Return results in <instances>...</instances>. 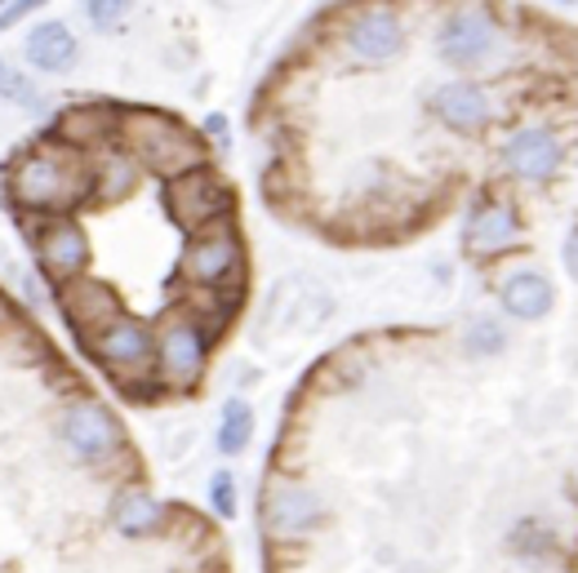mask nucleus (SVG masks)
<instances>
[{
  "mask_svg": "<svg viewBox=\"0 0 578 573\" xmlns=\"http://www.w3.org/2000/svg\"><path fill=\"white\" fill-rule=\"evenodd\" d=\"M120 139L130 147V156L165 178H178L187 169L205 165V143L182 130V124L165 111H130L120 116Z\"/></svg>",
  "mask_w": 578,
  "mask_h": 573,
  "instance_id": "nucleus-1",
  "label": "nucleus"
},
{
  "mask_svg": "<svg viewBox=\"0 0 578 573\" xmlns=\"http://www.w3.org/2000/svg\"><path fill=\"white\" fill-rule=\"evenodd\" d=\"M90 169L62 160L54 152H27L14 160V174H10V196L23 205V210H72L76 201L90 196Z\"/></svg>",
  "mask_w": 578,
  "mask_h": 573,
  "instance_id": "nucleus-2",
  "label": "nucleus"
},
{
  "mask_svg": "<svg viewBox=\"0 0 578 573\" xmlns=\"http://www.w3.org/2000/svg\"><path fill=\"white\" fill-rule=\"evenodd\" d=\"M169 210L174 218L187 227V231H201V227H214L232 214V191L227 182L210 169V165H197V169H187L178 178H169Z\"/></svg>",
  "mask_w": 578,
  "mask_h": 573,
  "instance_id": "nucleus-3",
  "label": "nucleus"
},
{
  "mask_svg": "<svg viewBox=\"0 0 578 573\" xmlns=\"http://www.w3.org/2000/svg\"><path fill=\"white\" fill-rule=\"evenodd\" d=\"M343 45L356 62H365V68H388V62H397L405 49V23L392 5L356 10L343 23Z\"/></svg>",
  "mask_w": 578,
  "mask_h": 573,
  "instance_id": "nucleus-4",
  "label": "nucleus"
},
{
  "mask_svg": "<svg viewBox=\"0 0 578 573\" xmlns=\"http://www.w3.org/2000/svg\"><path fill=\"white\" fill-rule=\"evenodd\" d=\"M494 45H498V23L485 5L455 10L440 23V36H436V53L449 68H476V62L494 53Z\"/></svg>",
  "mask_w": 578,
  "mask_h": 573,
  "instance_id": "nucleus-5",
  "label": "nucleus"
},
{
  "mask_svg": "<svg viewBox=\"0 0 578 573\" xmlns=\"http://www.w3.org/2000/svg\"><path fill=\"white\" fill-rule=\"evenodd\" d=\"M240 272V240L227 223H214V227H201L191 231L187 249H182V276L191 285H205V289H219L227 285L232 276Z\"/></svg>",
  "mask_w": 578,
  "mask_h": 573,
  "instance_id": "nucleus-6",
  "label": "nucleus"
},
{
  "mask_svg": "<svg viewBox=\"0 0 578 573\" xmlns=\"http://www.w3.org/2000/svg\"><path fill=\"white\" fill-rule=\"evenodd\" d=\"M62 444L81 458V463H107L116 450H120V422L103 409V405H94V401H81V405H72L68 414H62Z\"/></svg>",
  "mask_w": 578,
  "mask_h": 573,
  "instance_id": "nucleus-7",
  "label": "nucleus"
},
{
  "mask_svg": "<svg viewBox=\"0 0 578 573\" xmlns=\"http://www.w3.org/2000/svg\"><path fill=\"white\" fill-rule=\"evenodd\" d=\"M320 516H326V498L307 485L281 480L263 498V529L272 538H303L311 525H320Z\"/></svg>",
  "mask_w": 578,
  "mask_h": 573,
  "instance_id": "nucleus-8",
  "label": "nucleus"
},
{
  "mask_svg": "<svg viewBox=\"0 0 578 573\" xmlns=\"http://www.w3.org/2000/svg\"><path fill=\"white\" fill-rule=\"evenodd\" d=\"M205 356H210L205 330L191 321H174L156 343V365L169 387H191V382L205 373Z\"/></svg>",
  "mask_w": 578,
  "mask_h": 573,
  "instance_id": "nucleus-9",
  "label": "nucleus"
},
{
  "mask_svg": "<svg viewBox=\"0 0 578 573\" xmlns=\"http://www.w3.org/2000/svg\"><path fill=\"white\" fill-rule=\"evenodd\" d=\"M90 351H94L98 365L130 373V369H143L156 356V343H152L148 325L130 321V315H116V321H107L98 334H90Z\"/></svg>",
  "mask_w": 578,
  "mask_h": 573,
  "instance_id": "nucleus-10",
  "label": "nucleus"
},
{
  "mask_svg": "<svg viewBox=\"0 0 578 573\" xmlns=\"http://www.w3.org/2000/svg\"><path fill=\"white\" fill-rule=\"evenodd\" d=\"M503 165L526 178V182H543L561 169V139L543 124H530V130H517L503 147Z\"/></svg>",
  "mask_w": 578,
  "mask_h": 573,
  "instance_id": "nucleus-11",
  "label": "nucleus"
},
{
  "mask_svg": "<svg viewBox=\"0 0 578 573\" xmlns=\"http://www.w3.org/2000/svg\"><path fill=\"white\" fill-rule=\"evenodd\" d=\"M58 298H62V315H68V325H76L85 338L98 334L107 321H116V315H120V302H116V294L103 280H85V276L62 280Z\"/></svg>",
  "mask_w": 578,
  "mask_h": 573,
  "instance_id": "nucleus-12",
  "label": "nucleus"
},
{
  "mask_svg": "<svg viewBox=\"0 0 578 573\" xmlns=\"http://www.w3.org/2000/svg\"><path fill=\"white\" fill-rule=\"evenodd\" d=\"M76 53H81V45H76L72 27L62 23V19L36 23V27L27 32V40H23L27 68H36L40 76H62V72H72V68H76Z\"/></svg>",
  "mask_w": 578,
  "mask_h": 573,
  "instance_id": "nucleus-13",
  "label": "nucleus"
},
{
  "mask_svg": "<svg viewBox=\"0 0 578 573\" xmlns=\"http://www.w3.org/2000/svg\"><path fill=\"white\" fill-rule=\"evenodd\" d=\"M40 267L54 280H76L90 267V240L72 218H58L40 231Z\"/></svg>",
  "mask_w": 578,
  "mask_h": 573,
  "instance_id": "nucleus-14",
  "label": "nucleus"
},
{
  "mask_svg": "<svg viewBox=\"0 0 578 573\" xmlns=\"http://www.w3.org/2000/svg\"><path fill=\"white\" fill-rule=\"evenodd\" d=\"M432 111L440 124H449V130L459 134H476L481 124L489 120V94L472 81H449L432 94Z\"/></svg>",
  "mask_w": 578,
  "mask_h": 573,
  "instance_id": "nucleus-15",
  "label": "nucleus"
},
{
  "mask_svg": "<svg viewBox=\"0 0 578 573\" xmlns=\"http://www.w3.org/2000/svg\"><path fill=\"white\" fill-rule=\"evenodd\" d=\"M463 240H468V249H472V253H481V259H489V253H503V249H511V244L521 240L517 210H511V205H503V201H489V205H481V210L468 218V227H463Z\"/></svg>",
  "mask_w": 578,
  "mask_h": 573,
  "instance_id": "nucleus-16",
  "label": "nucleus"
},
{
  "mask_svg": "<svg viewBox=\"0 0 578 573\" xmlns=\"http://www.w3.org/2000/svg\"><path fill=\"white\" fill-rule=\"evenodd\" d=\"M498 302L507 315H517V321H543L556 302V289L543 272H511L498 289Z\"/></svg>",
  "mask_w": 578,
  "mask_h": 573,
  "instance_id": "nucleus-17",
  "label": "nucleus"
},
{
  "mask_svg": "<svg viewBox=\"0 0 578 573\" xmlns=\"http://www.w3.org/2000/svg\"><path fill=\"white\" fill-rule=\"evenodd\" d=\"M161 521H165V506H161L152 493H143V489L120 493V502H116V529H120L125 538L156 534V529H161Z\"/></svg>",
  "mask_w": 578,
  "mask_h": 573,
  "instance_id": "nucleus-18",
  "label": "nucleus"
},
{
  "mask_svg": "<svg viewBox=\"0 0 578 573\" xmlns=\"http://www.w3.org/2000/svg\"><path fill=\"white\" fill-rule=\"evenodd\" d=\"M249 435H253V409H249V401H240V396H232L227 405H223V414H219V427H214V444H219V454H245L249 450Z\"/></svg>",
  "mask_w": 578,
  "mask_h": 573,
  "instance_id": "nucleus-19",
  "label": "nucleus"
},
{
  "mask_svg": "<svg viewBox=\"0 0 578 573\" xmlns=\"http://www.w3.org/2000/svg\"><path fill=\"white\" fill-rule=\"evenodd\" d=\"M0 98L14 103V107H23V111H40V107H45L40 89L27 81V72L14 68V62H10L5 53H0Z\"/></svg>",
  "mask_w": 578,
  "mask_h": 573,
  "instance_id": "nucleus-20",
  "label": "nucleus"
},
{
  "mask_svg": "<svg viewBox=\"0 0 578 573\" xmlns=\"http://www.w3.org/2000/svg\"><path fill=\"white\" fill-rule=\"evenodd\" d=\"M58 130L72 143H103L107 139V107H76L58 120Z\"/></svg>",
  "mask_w": 578,
  "mask_h": 573,
  "instance_id": "nucleus-21",
  "label": "nucleus"
},
{
  "mask_svg": "<svg viewBox=\"0 0 578 573\" xmlns=\"http://www.w3.org/2000/svg\"><path fill=\"white\" fill-rule=\"evenodd\" d=\"M503 343H507V334H503L498 321H472L468 334H463V351L468 356H498Z\"/></svg>",
  "mask_w": 578,
  "mask_h": 573,
  "instance_id": "nucleus-22",
  "label": "nucleus"
},
{
  "mask_svg": "<svg viewBox=\"0 0 578 573\" xmlns=\"http://www.w3.org/2000/svg\"><path fill=\"white\" fill-rule=\"evenodd\" d=\"M210 506H214L219 521H236V480H232V471L210 476Z\"/></svg>",
  "mask_w": 578,
  "mask_h": 573,
  "instance_id": "nucleus-23",
  "label": "nucleus"
},
{
  "mask_svg": "<svg viewBox=\"0 0 578 573\" xmlns=\"http://www.w3.org/2000/svg\"><path fill=\"white\" fill-rule=\"evenodd\" d=\"M130 10H134V0H85V19H90L98 32L125 23V14H130Z\"/></svg>",
  "mask_w": 578,
  "mask_h": 573,
  "instance_id": "nucleus-24",
  "label": "nucleus"
},
{
  "mask_svg": "<svg viewBox=\"0 0 578 573\" xmlns=\"http://www.w3.org/2000/svg\"><path fill=\"white\" fill-rule=\"evenodd\" d=\"M45 5V0H10V5L5 10H0V32H10L14 23H23L27 14H36Z\"/></svg>",
  "mask_w": 578,
  "mask_h": 573,
  "instance_id": "nucleus-25",
  "label": "nucleus"
},
{
  "mask_svg": "<svg viewBox=\"0 0 578 573\" xmlns=\"http://www.w3.org/2000/svg\"><path fill=\"white\" fill-rule=\"evenodd\" d=\"M205 139H219V147H227V116L223 111H214V116H205Z\"/></svg>",
  "mask_w": 578,
  "mask_h": 573,
  "instance_id": "nucleus-26",
  "label": "nucleus"
},
{
  "mask_svg": "<svg viewBox=\"0 0 578 573\" xmlns=\"http://www.w3.org/2000/svg\"><path fill=\"white\" fill-rule=\"evenodd\" d=\"M561 259H565V272L578 280V227L569 231V240H565V253H561Z\"/></svg>",
  "mask_w": 578,
  "mask_h": 573,
  "instance_id": "nucleus-27",
  "label": "nucleus"
},
{
  "mask_svg": "<svg viewBox=\"0 0 578 573\" xmlns=\"http://www.w3.org/2000/svg\"><path fill=\"white\" fill-rule=\"evenodd\" d=\"M5 5H10V0H0V10H5Z\"/></svg>",
  "mask_w": 578,
  "mask_h": 573,
  "instance_id": "nucleus-28",
  "label": "nucleus"
}]
</instances>
